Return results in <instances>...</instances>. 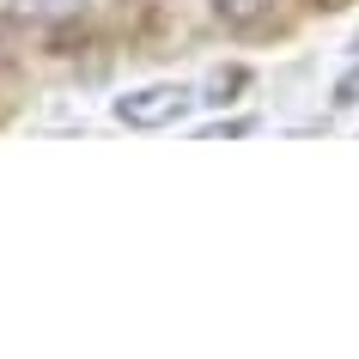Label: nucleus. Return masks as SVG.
<instances>
[{
    "label": "nucleus",
    "mask_w": 359,
    "mask_h": 359,
    "mask_svg": "<svg viewBox=\"0 0 359 359\" xmlns=\"http://www.w3.org/2000/svg\"><path fill=\"white\" fill-rule=\"evenodd\" d=\"M195 104L189 86H140V92L116 97V122H128V128H165L177 116Z\"/></svg>",
    "instance_id": "f257e3e1"
},
{
    "label": "nucleus",
    "mask_w": 359,
    "mask_h": 359,
    "mask_svg": "<svg viewBox=\"0 0 359 359\" xmlns=\"http://www.w3.org/2000/svg\"><path fill=\"white\" fill-rule=\"evenodd\" d=\"M274 13V0H213V19L231 25V31H250V25H262Z\"/></svg>",
    "instance_id": "f03ea898"
},
{
    "label": "nucleus",
    "mask_w": 359,
    "mask_h": 359,
    "mask_svg": "<svg viewBox=\"0 0 359 359\" xmlns=\"http://www.w3.org/2000/svg\"><path fill=\"white\" fill-rule=\"evenodd\" d=\"M25 13H37V19H74V13H86V0H25Z\"/></svg>",
    "instance_id": "7ed1b4c3"
},
{
    "label": "nucleus",
    "mask_w": 359,
    "mask_h": 359,
    "mask_svg": "<svg viewBox=\"0 0 359 359\" xmlns=\"http://www.w3.org/2000/svg\"><path fill=\"white\" fill-rule=\"evenodd\" d=\"M353 104H359V67H353V74H347V79L335 86V110H353Z\"/></svg>",
    "instance_id": "20e7f679"
}]
</instances>
